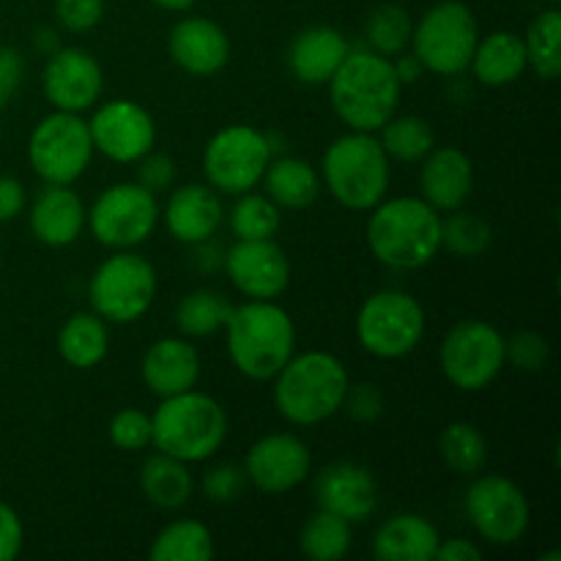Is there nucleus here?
Wrapping results in <instances>:
<instances>
[{
  "label": "nucleus",
  "instance_id": "nucleus-1",
  "mask_svg": "<svg viewBox=\"0 0 561 561\" xmlns=\"http://www.w3.org/2000/svg\"><path fill=\"white\" fill-rule=\"evenodd\" d=\"M367 247L383 266L414 272L442 250V211L422 197H383L370 208Z\"/></svg>",
  "mask_w": 561,
  "mask_h": 561
},
{
  "label": "nucleus",
  "instance_id": "nucleus-2",
  "mask_svg": "<svg viewBox=\"0 0 561 561\" xmlns=\"http://www.w3.org/2000/svg\"><path fill=\"white\" fill-rule=\"evenodd\" d=\"M327 85L337 118L351 131L370 135L392 118L403 88L394 75L392 58L373 49H351Z\"/></svg>",
  "mask_w": 561,
  "mask_h": 561
},
{
  "label": "nucleus",
  "instance_id": "nucleus-3",
  "mask_svg": "<svg viewBox=\"0 0 561 561\" xmlns=\"http://www.w3.org/2000/svg\"><path fill=\"white\" fill-rule=\"evenodd\" d=\"M225 334L230 362L252 381H272L296 354V323L277 301L250 299L233 307Z\"/></svg>",
  "mask_w": 561,
  "mask_h": 561
},
{
  "label": "nucleus",
  "instance_id": "nucleus-4",
  "mask_svg": "<svg viewBox=\"0 0 561 561\" xmlns=\"http://www.w3.org/2000/svg\"><path fill=\"white\" fill-rule=\"evenodd\" d=\"M348 383V370L337 356L329 351H305L290 356L274 376V405L290 425H321L343 409Z\"/></svg>",
  "mask_w": 561,
  "mask_h": 561
},
{
  "label": "nucleus",
  "instance_id": "nucleus-5",
  "mask_svg": "<svg viewBox=\"0 0 561 561\" xmlns=\"http://www.w3.org/2000/svg\"><path fill=\"white\" fill-rule=\"evenodd\" d=\"M228 436V414L211 398L190 392L162 398L151 416V444L157 453L179 458L184 463H203L211 458Z\"/></svg>",
  "mask_w": 561,
  "mask_h": 561
},
{
  "label": "nucleus",
  "instance_id": "nucleus-6",
  "mask_svg": "<svg viewBox=\"0 0 561 561\" xmlns=\"http://www.w3.org/2000/svg\"><path fill=\"white\" fill-rule=\"evenodd\" d=\"M329 195L348 211H370L387 197L389 157L370 131H348L327 148L321 162Z\"/></svg>",
  "mask_w": 561,
  "mask_h": 561
},
{
  "label": "nucleus",
  "instance_id": "nucleus-7",
  "mask_svg": "<svg viewBox=\"0 0 561 561\" xmlns=\"http://www.w3.org/2000/svg\"><path fill=\"white\" fill-rule=\"evenodd\" d=\"M480 42L474 11L460 0H442L422 14L411 33V53L425 71L458 77L469 69L471 55Z\"/></svg>",
  "mask_w": 561,
  "mask_h": 561
},
{
  "label": "nucleus",
  "instance_id": "nucleus-8",
  "mask_svg": "<svg viewBox=\"0 0 561 561\" xmlns=\"http://www.w3.org/2000/svg\"><path fill=\"white\" fill-rule=\"evenodd\" d=\"M88 299L107 323H135L157 299V272L137 252L118 250L96 266L88 283Z\"/></svg>",
  "mask_w": 561,
  "mask_h": 561
},
{
  "label": "nucleus",
  "instance_id": "nucleus-9",
  "mask_svg": "<svg viewBox=\"0 0 561 561\" xmlns=\"http://www.w3.org/2000/svg\"><path fill=\"white\" fill-rule=\"evenodd\" d=\"M425 334V310L405 290H378L356 312V340L378 359H403Z\"/></svg>",
  "mask_w": 561,
  "mask_h": 561
},
{
  "label": "nucleus",
  "instance_id": "nucleus-10",
  "mask_svg": "<svg viewBox=\"0 0 561 561\" xmlns=\"http://www.w3.org/2000/svg\"><path fill=\"white\" fill-rule=\"evenodd\" d=\"M442 373L460 392H482L504 370V334L482 318H466L444 334Z\"/></svg>",
  "mask_w": 561,
  "mask_h": 561
},
{
  "label": "nucleus",
  "instance_id": "nucleus-11",
  "mask_svg": "<svg viewBox=\"0 0 561 561\" xmlns=\"http://www.w3.org/2000/svg\"><path fill=\"white\" fill-rule=\"evenodd\" d=\"M274 157L272 137L255 126L233 124L219 129L203 151V173L208 186L225 195H244L261 184Z\"/></svg>",
  "mask_w": 561,
  "mask_h": 561
},
{
  "label": "nucleus",
  "instance_id": "nucleus-12",
  "mask_svg": "<svg viewBox=\"0 0 561 561\" xmlns=\"http://www.w3.org/2000/svg\"><path fill=\"white\" fill-rule=\"evenodd\" d=\"M93 159V140L88 121L77 113H60L42 118L27 140V162L44 184L71 186L88 170Z\"/></svg>",
  "mask_w": 561,
  "mask_h": 561
},
{
  "label": "nucleus",
  "instance_id": "nucleus-13",
  "mask_svg": "<svg viewBox=\"0 0 561 561\" xmlns=\"http://www.w3.org/2000/svg\"><path fill=\"white\" fill-rule=\"evenodd\" d=\"M93 239L110 250H131L151 239L159 222V201L140 184H113L96 197L85 217Z\"/></svg>",
  "mask_w": 561,
  "mask_h": 561
},
{
  "label": "nucleus",
  "instance_id": "nucleus-14",
  "mask_svg": "<svg viewBox=\"0 0 561 561\" xmlns=\"http://www.w3.org/2000/svg\"><path fill=\"white\" fill-rule=\"evenodd\" d=\"M466 515L491 546H515L529 531L531 510L518 482L504 474L477 477L466 491Z\"/></svg>",
  "mask_w": 561,
  "mask_h": 561
},
{
  "label": "nucleus",
  "instance_id": "nucleus-15",
  "mask_svg": "<svg viewBox=\"0 0 561 561\" xmlns=\"http://www.w3.org/2000/svg\"><path fill=\"white\" fill-rule=\"evenodd\" d=\"M88 129H91L93 151L118 164H135L157 146L153 115L131 99L104 102L88 121Z\"/></svg>",
  "mask_w": 561,
  "mask_h": 561
},
{
  "label": "nucleus",
  "instance_id": "nucleus-16",
  "mask_svg": "<svg viewBox=\"0 0 561 561\" xmlns=\"http://www.w3.org/2000/svg\"><path fill=\"white\" fill-rule=\"evenodd\" d=\"M230 283L247 299L274 301L290 283V263L274 239L239 241L225 252L222 261Z\"/></svg>",
  "mask_w": 561,
  "mask_h": 561
},
{
  "label": "nucleus",
  "instance_id": "nucleus-17",
  "mask_svg": "<svg viewBox=\"0 0 561 561\" xmlns=\"http://www.w3.org/2000/svg\"><path fill=\"white\" fill-rule=\"evenodd\" d=\"M47 102L60 113H85L102 99L104 75L88 49L64 47L49 55L42 75Z\"/></svg>",
  "mask_w": 561,
  "mask_h": 561
},
{
  "label": "nucleus",
  "instance_id": "nucleus-18",
  "mask_svg": "<svg viewBox=\"0 0 561 561\" xmlns=\"http://www.w3.org/2000/svg\"><path fill=\"white\" fill-rule=\"evenodd\" d=\"M310 449L299 436L272 433L250 447L244 458V474L257 491L279 496L299 488L310 474Z\"/></svg>",
  "mask_w": 561,
  "mask_h": 561
},
{
  "label": "nucleus",
  "instance_id": "nucleus-19",
  "mask_svg": "<svg viewBox=\"0 0 561 561\" xmlns=\"http://www.w3.org/2000/svg\"><path fill=\"white\" fill-rule=\"evenodd\" d=\"M316 502L348 524H362L378 510V482L365 466L337 460L318 474Z\"/></svg>",
  "mask_w": 561,
  "mask_h": 561
},
{
  "label": "nucleus",
  "instance_id": "nucleus-20",
  "mask_svg": "<svg viewBox=\"0 0 561 561\" xmlns=\"http://www.w3.org/2000/svg\"><path fill=\"white\" fill-rule=\"evenodd\" d=\"M168 53L179 69L195 77H211L230 60V38L208 16H184L168 38Z\"/></svg>",
  "mask_w": 561,
  "mask_h": 561
},
{
  "label": "nucleus",
  "instance_id": "nucleus-21",
  "mask_svg": "<svg viewBox=\"0 0 561 561\" xmlns=\"http://www.w3.org/2000/svg\"><path fill=\"white\" fill-rule=\"evenodd\" d=\"M422 201L431 203L436 211H458L474 192V164L469 153L455 146L433 148L422 159L420 173Z\"/></svg>",
  "mask_w": 561,
  "mask_h": 561
},
{
  "label": "nucleus",
  "instance_id": "nucleus-22",
  "mask_svg": "<svg viewBox=\"0 0 561 561\" xmlns=\"http://www.w3.org/2000/svg\"><path fill=\"white\" fill-rule=\"evenodd\" d=\"M225 208L217 190L208 184H186L170 195L164 208V225L168 233L181 244L197 247L203 241H211L222 225Z\"/></svg>",
  "mask_w": 561,
  "mask_h": 561
},
{
  "label": "nucleus",
  "instance_id": "nucleus-23",
  "mask_svg": "<svg viewBox=\"0 0 561 561\" xmlns=\"http://www.w3.org/2000/svg\"><path fill=\"white\" fill-rule=\"evenodd\" d=\"M140 373L157 398H173L195 389L201 378V356L190 337H162L146 351Z\"/></svg>",
  "mask_w": 561,
  "mask_h": 561
},
{
  "label": "nucleus",
  "instance_id": "nucleus-24",
  "mask_svg": "<svg viewBox=\"0 0 561 561\" xmlns=\"http://www.w3.org/2000/svg\"><path fill=\"white\" fill-rule=\"evenodd\" d=\"M85 206L66 184H47L31 206V230L42 244L69 247L85 228Z\"/></svg>",
  "mask_w": 561,
  "mask_h": 561
},
{
  "label": "nucleus",
  "instance_id": "nucleus-25",
  "mask_svg": "<svg viewBox=\"0 0 561 561\" xmlns=\"http://www.w3.org/2000/svg\"><path fill=\"white\" fill-rule=\"evenodd\" d=\"M348 53V38L337 27L312 25L290 42L288 69L305 85H327Z\"/></svg>",
  "mask_w": 561,
  "mask_h": 561
},
{
  "label": "nucleus",
  "instance_id": "nucleus-26",
  "mask_svg": "<svg viewBox=\"0 0 561 561\" xmlns=\"http://www.w3.org/2000/svg\"><path fill=\"white\" fill-rule=\"evenodd\" d=\"M442 542L436 526L416 513L392 515L373 537V557L378 561H433Z\"/></svg>",
  "mask_w": 561,
  "mask_h": 561
},
{
  "label": "nucleus",
  "instance_id": "nucleus-27",
  "mask_svg": "<svg viewBox=\"0 0 561 561\" xmlns=\"http://www.w3.org/2000/svg\"><path fill=\"white\" fill-rule=\"evenodd\" d=\"M469 69L474 71V80L485 88L513 85L529 69L524 38L513 31L488 33L477 42Z\"/></svg>",
  "mask_w": 561,
  "mask_h": 561
},
{
  "label": "nucleus",
  "instance_id": "nucleus-28",
  "mask_svg": "<svg viewBox=\"0 0 561 561\" xmlns=\"http://www.w3.org/2000/svg\"><path fill=\"white\" fill-rule=\"evenodd\" d=\"M261 181L266 186V195L288 211H305L321 195V175L307 159L272 157Z\"/></svg>",
  "mask_w": 561,
  "mask_h": 561
},
{
  "label": "nucleus",
  "instance_id": "nucleus-29",
  "mask_svg": "<svg viewBox=\"0 0 561 561\" xmlns=\"http://www.w3.org/2000/svg\"><path fill=\"white\" fill-rule=\"evenodd\" d=\"M110 351L107 321L96 312H75L58 332V354L75 370H91L102 365Z\"/></svg>",
  "mask_w": 561,
  "mask_h": 561
},
{
  "label": "nucleus",
  "instance_id": "nucleus-30",
  "mask_svg": "<svg viewBox=\"0 0 561 561\" xmlns=\"http://www.w3.org/2000/svg\"><path fill=\"white\" fill-rule=\"evenodd\" d=\"M140 491L148 502L159 510H181L190 504L195 480L190 474V463L170 455L157 453L146 458L140 469Z\"/></svg>",
  "mask_w": 561,
  "mask_h": 561
},
{
  "label": "nucleus",
  "instance_id": "nucleus-31",
  "mask_svg": "<svg viewBox=\"0 0 561 561\" xmlns=\"http://www.w3.org/2000/svg\"><path fill=\"white\" fill-rule=\"evenodd\" d=\"M351 546H354V524L329 510L318 507L301 526L299 548L307 559L340 561L348 557Z\"/></svg>",
  "mask_w": 561,
  "mask_h": 561
},
{
  "label": "nucleus",
  "instance_id": "nucleus-32",
  "mask_svg": "<svg viewBox=\"0 0 561 561\" xmlns=\"http://www.w3.org/2000/svg\"><path fill=\"white\" fill-rule=\"evenodd\" d=\"M148 557L151 561H206L214 557V535L201 520H173L153 537Z\"/></svg>",
  "mask_w": 561,
  "mask_h": 561
},
{
  "label": "nucleus",
  "instance_id": "nucleus-33",
  "mask_svg": "<svg viewBox=\"0 0 561 561\" xmlns=\"http://www.w3.org/2000/svg\"><path fill=\"white\" fill-rule=\"evenodd\" d=\"M526 66L540 80H557L561 75V11L559 5L540 11L529 22L524 36Z\"/></svg>",
  "mask_w": 561,
  "mask_h": 561
},
{
  "label": "nucleus",
  "instance_id": "nucleus-34",
  "mask_svg": "<svg viewBox=\"0 0 561 561\" xmlns=\"http://www.w3.org/2000/svg\"><path fill=\"white\" fill-rule=\"evenodd\" d=\"M230 310L233 305L217 290H192L175 307V327L184 337H208V334L225 329Z\"/></svg>",
  "mask_w": 561,
  "mask_h": 561
},
{
  "label": "nucleus",
  "instance_id": "nucleus-35",
  "mask_svg": "<svg viewBox=\"0 0 561 561\" xmlns=\"http://www.w3.org/2000/svg\"><path fill=\"white\" fill-rule=\"evenodd\" d=\"M378 131H381L378 142L387 157L398 162H422L436 148L433 126L420 115H400V118L392 115Z\"/></svg>",
  "mask_w": 561,
  "mask_h": 561
},
{
  "label": "nucleus",
  "instance_id": "nucleus-36",
  "mask_svg": "<svg viewBox=\"0 0 561 561\" xmlns=\"http://www.w3.org/2000/svg\"><path fill=\"white\" fill-rule=\"evenodd\" d=\"M438 453H442L447 469L463 477L480 474L482 466L488 463V442L480 427L471 422H453L444 427L442 438H438Z\"/></svg>",
  "mask_w": 561,
  "mask_h": 561
},
{
  "label": "nucleus",
  "instance_id": "nucleus-37",
  "mask_svg": "<svg viewBox=\"0 0 561 561\" xmlns=\"http://www.w3.org/2000/svg\"><path fill=\"white\" fill-rule=\"evenodd\" d=\"M411 33H414L411 14L398 3L378 5L365 22L367 44L373 53L383 55V58H398L400 53H405L411 47Z\"/></svg>",
  "mask_w": 561,
  "mask_h": 561
},
{
  "label": "nucleus",
  "instance_id": "nucleus-38",
  "mask_svg": "<svg viewBox=\"0 0 561 561\" xmlns=\"http://www.w3.org/2000/svg\"><path fill=\"white\" fill-rule=\"evenodd\" d=\"M233 211H230V230L239 241H261L274 239L283 225V214L279 206L268 195H257V192H244L236 195Z\"/></svg>",
  "mask_w": 561,
  "mask_h": 561
},
{
  "label": "nucleus",
  "instance_id": "nucleus-39",
  "mask_svg": "<svg viewBox=\"0 0 561 561\" xmlns=\"http://www.w3.org/2000/svg\"><path fill=\"white\" fill-rule=\"evenodd\" d=\"M493 230L477 214L463 211H449V217H442V250H449L455 257H480L491 250Z\"/></svg>",
  "mask_w": 561,
  "mask_h": 561
},
{
  "label": "nucleus",
  "instance_id": "nucleus-40",
  "mask_svg": "<svg viewBox=\"0 0 561 561\" xmlns=\"http://www.w3.org/2000/svg\"><path fill=\"white\" fill-rule=\"evenodd\" d=\"M110 444L121 453H142L151 447V416L140 409H121L110 420Z\"/></svg>",
  "mask_w": 561,
  "mask_h": 561
},
{
  "label": "nucleus",
  "instance_id": "nucleus-41",
  "mask_svg": "<svg viewBox=\"0 0 561 561\" xmlns=\"http://www.w3.org/2000/svg\"><path fill=\"white\" fill-rule=\"evenodd\" d=\"M504 359L524 373H540L551 359V345L540 332L520 329L504 337Z\"/></svg>",
  "mask_w": 561,
  "mask_h": 561
},
{
  "label": "nucleus",
  "instance_id": "nucleus-42",
  "mask_svg": "<svg viewBox=\"0 0 561 561\" xmlns=\"http://www.w3.org/2000/svg\"><path fill=\"white\" fill-rule=\"evenodd\" d=\"M247 485H250V480H247L244 469H239V466L233 463L211 466V469L203 474V482H201L203 496L214 504L239 502V499L244 496Z\"/></svg>",
  "mask_w": 561,
  "mask_h": 561
},
{
  "label": "nucleus",
  "instance_id": "nucleus-43",
  "mask_svg": "<svg viewBox=\"0 0 561 561\" xmlns=\"http://www.w3.org/2000/svg\"><path fill=\"white\" fill-rule=\"evenodd\" d=\"M55 16L69 33H88L102 22L104 0H55Z\"/></svg>",
  "mask_w": 561,
  "mask_h": 561
},
{
  "label": "nucleus",
  "instance_id": "nucleus-44",
  "mask_svg": "<svg viewBox=\"0 0 561 561\" xmlns=\"http://www.w3.org/2000/svg\"><path fill=\"white\" fill-rule=\"evenodd\" d=\"M137 184L142 186V190L153 192V195H162V192H168L170 186H173L175 181V162L173 157H168V153H157V151H148L146 157L137 159Z\"/></svg>",
  "mask_w": 561,
  "mask_h": 561
},
{
  "label": "nucleus",
  "instance_id": "nucleus-45",
  "mask_svg": "<svg viewBox=\"0 0 561 561\" xmlns=\"http://www.w3.org/2000/svg\"><path fill=\"white\" fill-rule=\"evenodd\" d=\"M343 409L356 422H376L383 414V392L378 383H348Z\"/></svg>",
  "mask_w": 561,
  "mask_h": 561
},
{
  "label": "nucleus",
  "instance_id": "nucleus-46",
  "mask_svg": "<svg viewBox=\"0 0 561 561\" xmlns=\"http://www.w3.org/2000/svg\"><path fill=\"white\" fill-rule=\"evenodd\" d=\"M22 542H25V529L14 507L0 502V561H11L20 557Z\"/></svg>",
  "mask_w": 561,
  "mask_h": 561
},
{
  "label": "nucleus",
  "instance_id": "nucleus-47",
  "mask_svg": "<svg viewBox=\"0 0 561 561\" xmlns=\"http://www.w3.org/2000/svg\"><path fill=\"white\" fill-rule=\"evenodd\" d=\"M22 75H25V64L22 55L11 47H0V110L11 102V96L20 88Z\"/></svg>",
  "mask_w": 561,
  "mask_h": 561
},
{
  "label": "nucleus",
  "instance_id": "nucleus-48",
  "mask_svg": "<svg viewBox=\"0 0 561 561\" xmlns=\"http://www.w3.org/2000/svg\"><path fill=\"white\" fill-rule=\"evenodd\" d=\"M25 186L11 175H0V222L20 217L25 211Z\"/></svg>",
  "mask_w": 561,
  "mask_h": 561
},
{
  "label": "nucleus",
  "instance_id": "nucleus-49",
  "mask_svg": "<svg viewBox=\"0 0 561 561\" xmlns=\"http://www.w3.org/2000/svg\"><path fill=\"white\" fill-rule=\"evenodd\" d=\"M482 551L469 540H442L433 561H480Z\"/></svg>",
  "mask_w": 561,
  "mask_h": 561
},
{
  "label": "nucleus",
  "instance_id": "nucleus-50",
  "mask_svg": "<svg viewBox=\"0 0 561 561\" xmlns=\"http://www.w3.org/2000/svg\"><path fill=\"white\" fill-rule=\"evenodd\" d=\"M392 66H394V75H398L400 85H414V82L425 75V66L420 64V58H416L414 53L411 55L400 53L398 60H392Z\"/></svg>",
  "mask_w": 561,
  "mask_h": 561
},
{
  "label": "nucleus",
  "instance_id": "nucleus-51",
  "mask_svg": "<svg viewBox=\"0 0 561 561\" xmlns=\"http://www.w3.org/2000/svg\"><path fill=\"white\" fill-rule=\"evenodd\" d=\"M36 42H38V47H42L44 53H49V55L58 49V38H55V33L49 31V27H42V31L36 33Z\"/></svg>",
  "mask_w": 561,
  "mask_h": 561
},
{
  "label": "nucleus",
  "instance_id": "nucleus-52",
  "mask_svg": "<svg viewBox=\"0 0 561 561\" xmlns=\"http://www.w3.org/2000/svg\"><path fill=\"white\" fill-rule=\"evenodd\" d=\"M151 3L164 11H190L197 0H151Z\"/></svg>",
  "mask_w": 561,
  "mask_h": 561
},
{
  "label": "nucleus",
  "instance_id": "nucleus-53",
  "mask_svg": "<svg viewBox=\"0 0 561 561\" xmlns=\"http://www.w3.org/2000/svg\"><path fill=\"white\" fill-rule=\"evenodd\" d=\"M561 3V0H551V5H559Z\"/></svg>",
  "mask_w": 561,
  "mask_h": 561
},
{
  "label": "nucleus",
  "instance_id": "nucleus-54",
  "mask_svg": "<svg viewBox=\"0 0 561 561\" xmlns=\"http://www.w3.org/2000/svg\"><path fill=\"white\" fill-rule=\"evenodd\" d=\"M0 137H3V126H0Z\"/></svg>",
  "mask_w": 561,
  "mask_h": 561
}]
</instances>
